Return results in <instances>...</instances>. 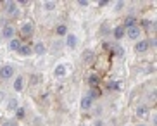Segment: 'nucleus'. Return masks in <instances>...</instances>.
Returning a JSON list of instances; mask_svg holds the SVG:
<instances>
[{"mask_svg": "<svg viewBox=\"0 0 157 126\" xmlns=\"http://www.w3.org/2000/svg\"><path fill=\"white\" fill-rule=\"evenodd\" d=\"M19 33H21V36L23 38H29L35 33V24L31 21H26V23L21 24V28H19Z\"/></svg>", "mask_w": 157, "mask_h": 126, "instance_id": "obj_1", "label": "nucleus"}, {"mask_svg": "<svg viewBox=\"0 0 157 126\" xmlns=\"http://www.w3.org/2000/svg\"><path fill=\"white\" fill-rule=\"evenodd\" d=\"M0 36L4 38V40H12V38H16V28L12 26V24H4L2 26V33H0Z\"/></svg>", "mask_w": 157, "mask_h": 126, "instance_id": "obj_2", "label": "nucleus"}, {"mask_svg": "<svg viewBox=\"0 0 157 126\" xmlns=\"http://www.w3.org/2000/svg\"><path fill=\"white\" fill-rule=\"evenodd\" d=\"M148 48H150V40L145 38V40H136L135 42V52L136 54H147Z\"/></svg>", "mask_w": 157, "mask_h": 126, "instance_id": "obj_3", "label": "nucleus"}, {"mask_svg": "<svg viewBox=\"0 0 157 126\" xmlns=\"http://www.w3.org/2000/svg\"><path fill=\"white\" fill-rule=\"evenodd\" d=\"M4 9H5V12H7V16H12V17H16V16L19 14V4L17 2H12V0L4 2Z\"/></svg>", "mask_w": 157, "mask_h": 126, "instance_id": "obj_4", "label": "nucleus"}, {"mask_svg": "<svg viewBox=\"0 0 157 126\" xmlns=\"http://www.w3.org/2000/svg\"><path fill=\"white\" fill-rule=\"evenodd\" d=\"M12 88H14V92H17V94H21L24 88H26V76L19 74L14 78V81H12Z\"/></svg>", "mask_w": 157, "mask_h": 126, "instance_id": "obj_5", "label": "nucleus"}, {"mask_svg": "<svg viewBox=\"0 0 157 126\" xmlns=\"http://www.w3.org/2000/svg\"><path fill=\"white\" fill-rule=\"evenodd\" d=\"M14 66L12 64H4L2 67H0V78L2 79H10L14 78Z\"/></svg>", "mask_w": 157, "mask_h": 126, "instance_id": "obj_6", "label": "nucleus"}, {"mask_svg": "<svg viewBox=\"0 0 157 126\" xmlns=\"http://www.w3.org/2000/svg\"><path fill=\"white\" fill-rule=\"evenodd\" d=\"M140 36H142V28L140 26H133V28H128L126 29V36L124 38H128V40H140Z\"/></svg>", "mask_w": 157, "mask_h": 126, "instance_id": "obj_7", "label": "nucleus"}, {"mask_svg": "<svg viewBox=\"0 0 157 126\" xmlns=\"http://www.w3.org/2000/svg\"><path fill=\"white\" fill-rule=\"evenodd\" d=\"M124 29H128V28H133V26H138V19H136V16H133V14H129V16H126L124 17V21H123V24H121Z\"/></svg>", "mask_w": 157, "mask_h": 126, "instance_id": "obj_8", "label": "nucleus"}, {"mask_svg": "<svg viewBox=\"0 0 157 126\" xmlns=\"http://www.w3.org/2000/svg\"><path fill=\"white\" fill-rule=\"evenodd\" d=\"M135 114H136V117H140V119H147V117L150 116V107H148V105H138L136 111H135Z\"/></svg>", "mask_w": 157, "mask_h": 126, "instance_id": "obj_9", "label": "nucleus"}, {"mask_svg": "<svg viewBox=\"0 0 157 126\" xmlns=\"http://www.w3.org/2000/svg\"><path fill=\"white\" fill-rule=\"evenodd\" d=\"M66 74H67V66L66 64H57L56 67H54V76L56 78H66Z\"/></svg>", "mask_w": 157, "mask_h": 126, "instance_id": "obj_10", "label": "nucleus"}, {"mask_svg": "<svg viewBox=\"0 0 157 126\" xmlns=\"http://www.w3.org/2000/svg\"><path fill=\"white\" fill-rule=\"evenodd\" d=\"M126 36V29L123 28V26H116L114 29H112V38H114L116 42H119V40H123V38Z\"/></svg>", "mask_w": 157, "mask_h": 126, "instance_id": "obj_11", "label": "nucleus"}, {"mask_svg": "<svg viewBox=\"0 0 157 126\" xmlns=\"http://www.w3.org/2000/svg\"><path fill=\"white\" fill-rule=\"evenodd\" d=\"M17 54H19V55H23V57L33 55V45H29V43H23V45L19 47Z\"/></svg>", "mask_w": 157, "mask_h": 126, "instance_id": "obj_12", "label": "nucleus"}, {"mask_svg": "<svg viewBox=\"0 0 157 126\" xmlns=\"http://www.w3.org/2000/svg\"><path fill=\"white\" fill-rule=\"evenodd\" d=\"M33 54H36V55H45L47 54V45L43 42L33 43Z\"/></svg>", "mask_w": 157, "mask_h": 126, "instance_id": "obj_13", "label": "nucleus"}, {"mask_svg": "<svg viewBox=\"0 0 157 126\" xmlns=\"http://www.w3.org/2000/svg\"><path fill=\"white\" fill-rule=\"evenodd\" d=\"M76 45H78V36L73 35V33H67V35H66V47L67 48H76Z\"/></svg>", "mask_w": 157, "mask_h": 126, "instance_id": "obj_14", "label": "nucleus"}, {"mask_svg": "<svg viewBox=\"0 0 157 126\" xmlns=\"http://www.w3.org/2000/svg\"><path fill=\"white\" fill-rule=\"evenodd\" d=\"M21 45H23V42H21L19 38H12V40L7 42V50H9V52H17Z\"/></svg>", "mask_w": 157, "mask_h": 126, "instance_id": "obj_15", "label": "nucleus"}, {"mask_svg": "<svg viewBox=\"0 0 157 126\" xmlns=\"http://www.w3.org/2000/svg\"><path fill=\"white\" fill-rule=\"evenodd\" d=\"M17 107H19V100L16 97H10V98H7V100H5V109H7V111L14 112Z\"/></svg>", "mask_w": 157, "mask_h": 126, "instance_id": "obj_16", "label": "nucleus"}, {"mask_svg": "<svg viewBox=\"0 0 157 126\" xmlns=\"http://www.w3.org/2000/svg\"><path fill=\"white\" fill-rule=\"evenodd\" d=\"M93 102H95V100H92V98L88 97V95H85V97L81 98L79 105H81V109H83V111H90V109L93 107Z\"/></svg>", "mask_w": 157, "mask_h": 126, "instance_id": "obj_17", "label": "nucleus"}, {"mask_svg": "<svg viewBox=\"0 0 157 126\" xmlns=\"http://www.w3.org/2000/svg\"><path fill=\"white\" fill-rule=\"evenodd\" d=\"M107 90H109V92H119L121 90V81L119 79H111V81L107 83Z\"/></svg>", "mask_w": 157, "mask_h": 126, "instance_id": "obj_18", "label": "nucleus"}, {"mask_svg": "<svg viewBox=\"0 0 157 126\" xmlns=\"http://www.w3.org/2000/svg\"><path fill=\"white\" fill-rule=\"evenodd\" d=\"M67 26H66V24H57L56 26V35L57 36H64L66 38V35H67Z\"/></svg>", "mask_w": 157, "mask_h": 126, "instance_id": "obj_19", "label": "nucleus"}, {"mask_svg": "<svg viewBox=\"0 0 157 126\" xmlns=\"http://www.w3.org/2000/svg\"><path fill=\"white\" fill-rule=\"evenodd\" d=\"M98 83H100V76L98 74L92 73V74L88 76V85H90V86H98Z\"/></svg>", "mask_w": 157, "mask_h": 126, "instance_id": "obj_20", "label": "nucleus"}, {"mask_svg": "<svg viewBox=\"0 0 157 126\" xmlns=\"http://www.w3.org/2000/svg\"><path fill=\"white\" fill-rule=\"evenodd\" d=\"M14 114H16V121H21V119L26 117V109H24L23 105H19V107L14 111Z\"/></svg>", "mask_w": 157, "mask_h": 126, "instance_id": "obj_21", "label": "nucleus"}, {"mask_svg": "<svg viewBox=\"0 0 157 126\" xmlns=\"http://www.w3.org/2000/svg\"><path fill=\"white\" fill-rule=\"evenodd\" d=\"M100 88H98V86H90V94H88V97L92 98V100H95V98H98L100 97Z\"/></svg>", "mask_w": 157, "mask_h": 126, "instance_id": "obj_22", "label": "nucleus"}, {"mask_svg": "<svg viewBox=\"0 0 157 126\" xmlns=\"http://www.w3.org/2000/svg\"><path fill=\"white\" fill-rule=\"evenodd\" d=\"M57 7V4L54 2V0H47V2H43V10L45 12H50V10H54Z\"/></svg>", "mask_w": 157, "mask_h": 126, "instance_id": "obj_23", "label": "nucleus"}, {"mask_svg": "<svg viewBox=\"0 0 157 126\" xmlns=\"http://www.w3.org/2000/svg\"><path fill=\"white\" fill-rule=\"evenodd\" d=\"M111 52L114 54V55H124V48L121 47V45H112V48H111Z\"/></svg>", "mask_w": 157, "mask_h": 126, "instance_id": "obj_24", "label": "nucleus"}, {"mask_svg": "<svg viewBox=\"0 0 157 126\" xmlns=\"http://www.w3.org/2000/svg\"><path fill=\"white\" fill-rule=\"evenodd\" d=\"M114 9H116V12H121V10L124 9V2H116Z\"/></svg>", "mask_w": 157, "mask_h": 126, "instance_id": "obj_25", "label": "nucleus"}, {"mask_svg": "<svg viewBox=\"0 0 157 126\" xmlns=\"http://www.w3.org/2000/svg\"><path fill=\"white\" fill-rule=\"evenodd\" d=\"M78 5H79V7H88V5H90V2H88V0H79Z\"/></svg>", "mask_w": 157, "mask_h": 126, "instance_id": "obj_26", "label": "nucleus"}, {"mask_svg": "<svg viewBox=\"0 0 157 126\" xmlns=\"http://www.w3.org/2000/svg\"><path fill=\"white\" fill-rule=\"evenodd\" d=\"M4 126H16V119H10V121H5Z\"/></svg>", "mask_w": 157, "mask_h": 126, "instance_id": "obj_27", "label": "nucleus"}, {"mask_svg": "<svg viewBox=\"0 0 157 126\" xmlns=\"http://www.w3.org/2000/svg\"><path fill=\"white\" fill-rule=\"evenodd\" d=\"M107 4H109V2H107V0H100V2H98L97 5H98V7H105Z\"/></svg>", "mask_w": 157, "mask_h": 126, "instance_id": "obj_28", "label": "nucleus"}, {"mask_svg": "<svg viewBox=\"0 0 157 126\" xmlns=\"http://www.w3.org/2000/svg\"><path fill=\"white\" fill-rule=\"evenodd\" d=\"M104 48H107V50H111V48H112V43L105 42V43H104Z\"/></svg>", "mask_w": 157, "mask_h": 126, "instance_id": "obj_29", "label": "nucleus"}, {"mask_svg": "<svg viewBox=\"0 0 157 126\" xmlns=\"http://www.w3.org/2000/svg\"><path fill=\"white\" fill-rule=\"evenodd\" d=\"M135 126H147V124H143V123H140V124H135Z\"/></svg>", "mask_w": 157, "mask_h": 126, "instance_id": "obj_30", "label": "nucleus"}, {"mask_svg": "<svg viewBox=\"0 0 157 126\" xmlns=\"http://www.w3.org/2000/svg\"><path fill=\"white\" fill-rule=\"evenodd\" d=\"M0 33H2V26H0Z\"/></svg>", "mask_w": 157, "mask_h": 126, "instance_id": "obj_31", "label": "nucleus"}]
</instances>
